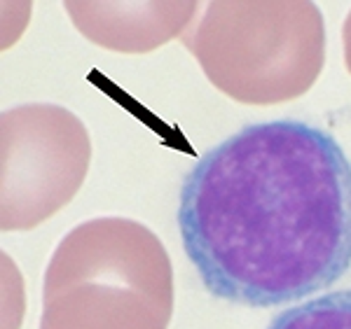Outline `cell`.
<instances>
[{"mask_svg":"<svg viewBox=\"0 0 351 329\" xmlns=\"http://www.w3.org/2000/svg\"><path fill=\"white\" fill-rule=\"evenodd\" d=\"M178 229L216 299L269 308L328 290L351 269V161L319 127L248 124L185 175Z\"/></svg>","mask_w":351,"mask_h":329,"instance_id":"cell-1","label":"cell"},{"mask_svg":"<svg viewBox=\"0 0 351 329\" xmlns=\"http://www.w3.org/2000/svg\"><path fill=\"white\" fill-rule=\"evenodd\" d=\"M183 42L208 82L246 105L307 94L326 64L324 14L309 0H216Z\"/></svg>","mask_w":351,"mask_h":329,"instance_id":"cell-2","label":"cell"},{"mask_svg":"<svg viewBox=\"0 0 351 329\" xmlns=\"http://www.w3.org/2000/svg\"><path fill=\"white\" fill-rule=\"evenodd\" d=\"M92 143L82 119L52 103L5 110L0 117V226L43 224L82 187Z\"/></svg>","mask_w":351,"mask_h":329,"instance_id":"cell-3","label":"cell"},{"mask_svg":"<svg viewBox=\"0 0 351 329\" xmlns=\"http://www.w3.org/2000/svg\"><path fill=\"white\" fill-rule=\"evenodd\" d=\"M75 282L132 287L173 313V269L162 241L127 218H96L61 238L45 271L43 297Z\"/></svg>","mask_w":351,"mask_h":329,"instance_id":"cell-4","label":"cell"},{"mask_svg":"<svg viewBox=\"0 0 351 329\" xmlns=\"http://www.w3.org/2000/svg\"><path fill=\"white\" fill-rule=\"evenodd\" d=\"M64 10L77 31L110 52L145 54L173 38H183L192 26L199 3L152 0V3H92L68 0Z\"/></svg>","mask_w":351,"mask_h":329,"instance_id":"cell-5","label":"cell"},{"mask_svg":"<svg viewBox=\"0 0 351 329\" xmlns=\"http://www.w3.org/2000/svg\"><path fill=\"white\" fill-rule=\"evenodd\" d=\"M171 311L115 282H75L43 297L38 329H167Z\"/></svg>","mask_w":351,"mask_h":329,"instance_id":"cell-6","label":"cell"},{"mask_svg":"<svg viewBox=\"0 0 351 329\" xmlns=\"http://www.w3.org/2000/svg\"><path fill=\"white\" fill-rule=\"evenodd\" d=\"M267 329H351V290L328 292L293 306L276 315Z\"/></svg>","mask_w":351,"mask_h":329,"instance_id":"cell-7","label":"cell"},{"mask_svg":"<svg viewBox=\"0 0 351 329\" xmlns=\"http://www.w3.org/2000/svg\"><path fill=\"white\" fill-rule=\"evenodd\" d=\"M342 44H344V64H347V70L351 73V12L344 19L342 26Z\"/></svg>","mask_w":351,"mask_h":329,"instance_id":"cell-8","label":"cell"}]
</instances>
